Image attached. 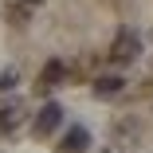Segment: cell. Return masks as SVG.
<instances>
[{
    "instance_id": "1",
    "label": "cell",
    "mask_w": 153,
    "mask_h": 153,
    "mask_svg": "<svg viewBox=\"0 0 153 153\" xmlns=\"http://www.w3.org/2000/svg\"><path fill=\"white\" fill-rule=\"evenodd\" d=\"M137 55H141V36L134 32V27H122V32L114 36V43H110V59L126 67V63H134Z\"/></svg>"
},
{
    "instance_id": "2",
    "label": "cell",
    "mask_w": 153,
    "mask_h": 153,
    "mask_svg": "<svg viewBox=\"0 0 153 153\" xmlns=\"http://www.w3.org/2000/svg\"><path fill=\"white\" fill-rule=\"evenodd\" d=\"M59 122H63V106H59V102H43L36 110V118H32V134L36 137H51L59 130Z\"/></svg>"
},
{
    "instance_id": "3",
    "label": "cell",
    "mask_w": 153,
    "mask_h": 153,
    "mask_svg": "<svg viewBox=\"0 0 153 153\" xmlns=\"http://www.w3.org/2000/svg\"><path fill=\"white\" fill-rule=\"evenodd\" d=\"M24 122H27V106L20 98H4L0 102V134H16Z\"/></svg>"
},
{
    "instance_id": "4",
    "label": "cell",
    "mask_w": 153,
    "mask_h": 153,
    "mask_svg": "<svg viewBox=\"0 0 153 153\" xmlns=\"http://www.w3.org/2000/svg\"><path fill=\"white\" fill-rule=\"evenodd\" d=\"M63 79H67V67L59 63V59H51V63L39 71V79H36V90H39V94H51V90L63 82Z\"/></svg>"
},
{
    "instance_id": "5",
    "label": "cell",
    "mask_w": 153,
    "mask_h": 153,
    "mask_svg": "<svg viewBox=\"0 0 153 153\" xmlns=\"http://www.w3.org/2000/svg\"><path fill=\"white\" fill-rule=\"evenodd\" d=\"M86 145H90V134L82 126H71L63 134V141H59V153H86Z\"/></svg>"
},
{
    "instance_id": "6",
    "label": "cell",
    "mask_w": 153,
    "mask_h": 153,
    "mask_svg": "<svg viewBox=\"0 0 153 153\" xmlns=\"http://www.w3.org/2000/svg\"><path fill=\"white\" fill-rule=\"evenodd\" d=\"M122 90H126L122 75H98L94 79V98H118Z\"/></svg>"
},
{
    "instance_id": "7",
    "label": "cell",
    "mask_w": 153,
    "mask_h": 153,
    "mask_svg": "<svg viewBox=\"0 0 153 153\" xmlns=\"http://www.w3.org/2000/svg\"><path fill=\"white\" fill-rule=\"evenodd\" d=\"M27 8H32V4H24V0H16V4H8V8H4L8 24H12V27H24V24H27Z\"/></svg>"
},
{
    "instance_id": "8",
    "label": "cell",
    "mask_w": 153,
    "mask_h": 153,
    "mask_svg": "<svg viewBox=\"0 0 153 153\" xmlns=\"http://www.w3.org/2000/svg\"><path fill=\"white\" fill-rule=\"evenodd\" d=\"M12 86H16V67H4V71H0V94L12 90Z\"/></svg>"
},
{
    "instance_id": "9",
    "label": "cell",
    "mask_w": 153,
    "mask_h": 153,
    "mask_svg": "<svg viewBox=\"0 0 153 153\" xmlns=\"http://www.w3.org/2000/svg\"><path fill=\"white\" fill-rule=\"evenodd\" d=\"M24 4H43V0H24Z\"/></svg>"
}]
</instances>
